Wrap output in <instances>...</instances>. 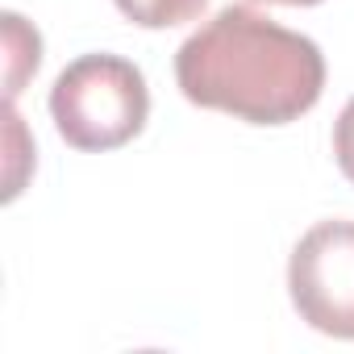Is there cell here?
Wrapping results in <instances>:
<instances>
[{
  "label": "cell",
  "mask_w": 354,
  "mask_h": 354,
  "mask_svg": "<svg viewBox=\"0 0 354 354\" xmlns=\"http://www.w3.org/2000/svg\"><path fill=\"white\" fill-rule=\"evenodd\" d=\"M175 84L201 104L250 125L304 117L325 88V55L250 5H225L175 50Z\"/></svg>",
  "instance_id": "cell-1"
},
{
  "label": "cell",
  "mask_w": 354,
  "mask_h": 354,
  "mask_svg": "<svg viewBox=\"0 0 354 354\" xmlns=\"http://www.w3.org/2000/svg\"><path fill=\"white\" fill-rule=\"evenodd\" d=\"M50 117L75 150H117L150 117L146 75L121 55H80L50 88Z\"/></svg>",
  "instance_id": "cell-2"
},
{
  "label": "cell",
  "mask_w": 354,
  "mask_h": 354,
  "mask_svg": "<svg viewBox=\"0 0 354 354\" xmlns=\"http://www.w3.org/2000/svg\"><path fill=\"white\" fill-rule=\"evenodd\" d=\"M288 292L300 321L354 342V221H321L296 242Z\"/></svg>",
  "instance_id": "cell-3"
},
{
  "label": "cell",
  "mask_w": 354,
  "mask_h": 354,
  "mask_svg": "<svg viewBox=\"0 0 354 354\" xmlns=\"http://www.w3.org/2000/svg\"><path fill=\"white\" fill-rule=\"evenodd\" d=\"M0 21H5V96L17 100L26 80L42 63V38L34 26H26L21 13H5Z\"/></svg>",
  "instance_id": "cell-4"
},
{
  "label": "cell",
  "mask_w": 354,
  "mask_h": 354,
  "mask_svg": "<svg viewBox=\"0 0 354 354\" xmlns=\"http://www.w3.org/2000/svg\"><path fill=\"white\" fill-rule=\"evenodd\" d=\"M113 5L142 30H171V26L196 21L209 0H113Z\"/></svg>",
  "instance_id": "cell-5"
},
{
  "label": "cell",
  "mask_w": 354,
  "mask_h": 354,
  "mask_svg": "<svg viewBox=\"0 0 354 354\" xmlns=\"http://www.w3.org/2000/svg\"><path fill=\"white\" fill-rule=\"evenodd\" d=\"M5 125H9V184H5V201H13V196L21 192V184H26V171H21V162L34 154V146L26 142V125H21V117H17L13 100L5 104Z\"/></svg>",
  "instance_id": "cell-6"
},
{
  "label": "cell",
  "mask_w": 354,
  "mask_h": 354,
  "mask_svg": "<svg viewBox=\"0 0 354 354\" xmlns=\"http://www.w3.org/2000/svg\"><path fill=\"white\" fill-rule=\"evenodd\" d=\"M333 158H337L342 175L354 184V96L346 100V109L333 121Z\"/></svg>",
  "instance_id": "cell-7"
},
{
  "label": "cell",
  "mask_w": 354,
  "mask_h": 354,
  "mask_svg": "<svg viewBox=\"0 0 354 354\" xmlns=\"http://www.w3.org/2000/svg\"><path fill=\"white\" fill-rule=\"evenodd\" d=\"M263 5H292V9H300V5H321V0H263Z\"/></svg>",
  "instance_id": "cell-8"
}]
</instances>
